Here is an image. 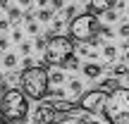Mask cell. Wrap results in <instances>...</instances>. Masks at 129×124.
Masks as SVG:
<instances>
[{"label": "cell", "mask_w": 129, "mask_h": 124, "mask_svg": "<svg viewBox=\"0 0 129 124\" xmlns=\"http://www.w3.org/2000/svg\"><path fill=\"white\" fill-rule=\"evenodd\" d=\"M0 112L7 122L12 124H24L29 117V98L24 91L14 86H7L5 91H0Z\"/></svg>", "instance_id": "obj_1"}, {"label": "cell", "mask_w": 129, "mask_h": 124, "mask_svg": "<svg viewBox=\"0 0 129 124\" xmlns=\"http://www.w3.org/2000/svg\"><path fill=\"white\" fill-rule=\"evenodd\" d=\"M101 112L108 124H129V88L127 86L112 88L103 103Z\"/></svg>", "instance_id": "obj_2"}, {"label": "cell", "mask_w": 129, "mask_h": 124, "mask_svg": "<svg viewBox=\"0 0 129 124\" xmlns=\"http://www.w3.org/2000/svg\"><path fill=\"white\" fill-rule=\"evenodd\" d=\"M19 84H22V91L26 93V98L31 100H46L48 96V69L46 67H26L22 69V76H19Z\"/></svg>", "instance_id": "obj_3"}, {"label": "cell", "mask_w": 129, "mask_h": 124, "mask_svg": "<svg viewBox=\"0 0 129 124\" xmlns=\"http://www.w3.org/2000/svg\"><path fill=\"white\" fill-rule=\"evenodd\" d=\"M74 53V38L72 36H62V33H53L48 36V46L43 50V64H60L67 55Z\"/></svg>", "instance_id": "obj_4"}, {"label": "cell", "mask_w": 129, "mask_h": 124, "mask_svg": "<svg viewBox=\"0 0 129 124\" xmlns=\"http://www.w3.org/2000/svg\"><path fill=\"white\" fill-rule=\"evenodd\" d=\"M98 26H101V22H98V14H93V12L74 14V17L67 22L69 36H72L74 41H84V43H86L93 33H98Z\"/></svg>", "instance_id": "obj_5"}, {"label": "cell", "mask_w": 129, "mask_h": 124, "mask_svg": "<svg viewBox=\"0 0 129 124\" xmlns=\"http://www.w3.org/2000/svg\"><path fill=\"white\" fill-rule=\"evenodd\" d=\"M108 93L101 91V88H93V91H84L81 96H79V112H91V115H96V112H101L103 103H105Z\"/></svg>", "instance_id": "obj_6"}, {"label": "cell", "mask_w": 129, "mask_h": 124, "mask_svg": "<svg viewBox=\"0 0 129 124\" xmlns=\"http://www.w3.org/2000/svg\"><path fill=\"white\" fill-rule=\"evenodd\" d=\"M64 112H57L50 103H41V105L34 110V124H53L55 119H60Z\"/></svg>", "instance_id": "obj_7"}, {"label": "cell", "mask_w": 129, "mask_h": 124, "mask_svg": "<svg viewBox=\"0 0 129 124\" xmlns=\"http://www.w3.org/2000/svg\"><path fill=\"white\" fill-rule=\"evenodd\" d=\"M53 124H108V122H103V119H98V117H93L91 112H86V115L67 112V115H62L60 119H55Z\"/></svg>", "instance_id": "obj_8"}, {"label": "cell", "mask_w": 129, "mask_h": 124, "mask_svg": "<svg viewBox=\"0 0 129 124\" xmlns=\"http://www.w3.org/2000/svg\"><path fill=\"white\" fill-rule=\"evenodd\" d=\"M81 72H84L86 79H101V74L105 72V67L98 64V62H86V64H81Z\"/></svg>", "instance_id": "obj_9"}, {"label": "cell", "mask_w": 129, "mask_h": 124, "mask_svg": "<svg viewBox=\"0 0 129 124\" xmlns=\"http://www.w3.org/2000/svg\"><path fill=\"white\" fill-rule=\"evenodd\" d=\"M88 12H93V14H103L105 10H110V7H115V0H88Z\"/></svg>", "instance_id": "obj_10"}, {"label": "cell", "mask_w": 129, "mask_h": 124, "mask_svg": "<svg viewBox=\"0 0 129 124\" xmlns=\"http://www.w3.org/2000/svg\"><path fill=\"white\" fill-rule=\"evenodd\" d=\"M5 12H7V19L12 22V26H17V22L22 19V12L24 10L19 5H5Z\"/></svg>", "instance_id": "obj_11"}, {"label": "cell", "mask_w": 129, "mask_h": 124, "mask_svg": "<svg viewBox=\"0 0 129 124\" xmlns=\"http://www.w3.org/2000/svg\"><path fill=\"white\" fill-rule=\"evenodd\" d=\"M0 62H3L5 69H14L19 64V57H17V53H7V50H5L3 55H0Z\"/></svg>", "instance_id": "obj_12"}, {"label": "cell", "mask_w": 129, "mask_h": 124, "mask_svg": "<svg viewBox=\"0 0 129 124\" xmlns=\"http://www.w3.org/2000/svg\"><path fill=\"white\" fill-rule=\"evenodd\" d=\"M81 93H84L81 79H67V96H81Z\"/></svg>", "instance_id": "obj_13"}, {"label": "cell", "mask_w": 129, "mask_h": 124, "mask_svg": "<svg viewBox=\"0 0 129 124\" xmlns=\"http://www.w3.org/2000/svg\"><path fill=\"white\" fill-rule=\"evenodd\" d=\"M64 81H67V76H64V69L48 72V84H50V86H62Z\"/></svg>", "instance_id": "obj_14"}, {"label": "cell", "mask_w": 129, "mask_h": 124, "mask_svg": "<svg viewBox=\"0 0 129 124\" xmlns=\"http://www.w3.org/2000/svg\"><path fill=\"white\" fill-rule=\"evenodd\" d=\"M53 17H55V10L53 7H38V12H36V19L43 22V24H50Z\"/></svg>", "instance_id": "obj_15"}, {"label": "cell", "mask_w": 129, "mask_h": 124, "mask_svg": "<svg viewBox=\"0 0 129 124\" xmlns=\"http://www.w3.org/2000/svg\"><path fill=\"white\" fill-rule=\"evenodd\" d=\"M74 50H77V55L81 57V60H96L98 57V53L93 50L91 46H81V48H74Z\"/></svg>", "instance_id": "obj_16"}, {"label": "cell", "mask_w": 129, "mask_h": 124, "mask_svg": "<svg viewBox=\"0 0 129 124\" xmlns=\"http://www.w3.org/2000/svg\"><path fill=\"white\" fill-rule=\"evenodd\" d=\"M60 67H62V69H79V67H81L79 55H74V53H72V55H67V57L60 62Z\"/></svg>", "instance_id": "obj_17"}, {"label": "cell", "mask_w": 129, "mask_h": 124, "mask_svg": "<svg viewBox=\"0 0 129 124\" xmlns=\"http://www.w3.org/2000/svg\"><path fill=\"white\" fill-rule=\"evenodd\" d=\"M108 72H112V76H124V74H129V64L127 62H115L112 67H108Z\"/></svg>", "instance_id": "obj_18"}, {"label": "cell", "mask_w": 129, "mask_h": 124, "mask_svg": "<svg viewBox=\"0 0 129 124\" xmlns=\"http://www.w3.org/2000/svg\"><path fill=\"white\" fill-rule=\"evenodd\" d=\"M117 53H120V50H117V46H110V43H108V46L103 48V57L108 60V64L117 60Z\"/></svg>", "instance_id": "obj_19"}, {"label": "cell", "mask_w": 129, "mask_h": 124, "mask_svg": "<svg viewBox=\"0 0 129 124\" xmlns=\"http://www.w3.org/2000/svg\"><path fill=\"white\" fill-rule=\"evenodd\" d=\"M117 19H120V12H117L115 7H110V10L103 12V22L105 24H112V22H117Z\"/></svg>", "instance_id": "obj_20"}, {"label": "cell", "mask_w": 129, "mask_h": 124, "mask_svg": "<svg viewBox=\"0 0 129 124\" xmlns=\"http://www.w3.org/2000/svg\"><path fill=\"white\" fill-rule=\"evenodd\" d=\"M98 88H101V91H105V93H110L112 88H117V79H101Z\"/></svg>", "instance_id": "obj_21"}, {"label": "cell", "mask_w": 129, "mask_h": 124, "mask_svg": "<svg viewBox=\"0 0 129 124\" xmlns=\"http://www.w3.org/2000/svg\"><path fill=\"white\" fill-rule=\"evenodd\" d=\"M60 12H62V14H60V17L64 19V22H69V19H72V17H74V14H77V5H64V7L60 10Z\"/></svg>", "instance_id": "obj_22"}, {"label": "cell", "mask_w": 129, "mask_h": 124, "mask_svg": "<svg viewBox=\"0 0 129 124\" xmlns=\"http://www.w3.org/2000/svg\"><path fill=\"white\" fill-rule=\"evenodd\" d=\"M24 24H26V31H29V33H34V36H38V33H41V24H38L36 17L29 19V22H24Z\"/></svg>", "instance_id": "obj_23"}, {"label": "cell", "mask_w": 129, "mask_h": 124, "mask_svg": "<svg viewBox=\"0 0 129 124\" xmlns=\"http://www.w3.org/2000/svg\"><path fill=\"white\" fill-rule=\"evenodd\" d=\"M98 33H101L103 38H112L117 31H112V29H110V24H101V26H98Z\"/></svg>", "instance_id": "obj_24"}, {"label": "cell", "mask_w": 129, "mask_h": 124, "mask_svg": "<svg viewBox=\"0 0 129 124\" xmlns=\"http://www.w3.org/2000/svg\"><path fill=\"white\" fill-rule=\"evenodd\" d=\"M10 41L12 43H19V41H24V31L19 26H12V33H10Z\"/></svg>", "instance_id": "obj_25"}, {"label": "cell", "mask_w": 129, "mask_h": 124, "mask_svg": "<svg viewBox=\"0 0 129 124\" xmlns=\"http://www.w3.org/2000/svg\"><path fill=\"white\" fill-rule=\"evenodd\" d=\"M117 36H120V38H129V22H127V19L117 26Z\"/></svg>", "instance_id": "obj_26"}, {"label": "cell", "mask_w": 129, "mask_h": 124, "mask_svg": "<svg viewBox=\"0 0 129 124\" xmlns=\"http://www.w3.org/2000/svg\"><path fill=\"white\" fill-rule=\"evenodd\" d=\"M7 76H5V81H7V84H14V81H19V76H22V72H17V67H14V69H7Z\"/></svg>", "instance_id": "obj_27"}, {"label": "cell", "mask_w": 129, "mask_h": 124, "mask_svg": "<svg viewBox=\"0 0 129 124\" xmlns=\"http://www.w3.org/2000/svg\"><path fill=\"white\" fill-rule=\"evenodd\" d=\"M46 46H48V38L38 33V36H36V43H34V48H36V50H46Z\"/></svg>", "instance_id": "obj_28"}, {"label": "cell", "mask_w": 129, "mask_h": 124, "mask_svg": "<svg viewBox=\"0 0 129 124\" xmlns=\"http://www.w3.org/2000/svg\"><path fill=\"white\" fill-rule=\"evenodd\" d=\"M19 53H22V57L31 55V43L29 41H19Z\"/></svg>", "instance_id": "obj_29"}, {"label": "cell", "mask_w": 129, "mask_h": 124, "mask_svg": "<svg viewBox=\"0 0 129 124\" xmlns=\"http://www.w3.org/2000/svg\"><path fill=\"white\" fill-rule=\"evenodd\" d=\"M10 48V38H7V33H0V53H5Z\"/></svg>", "instance_id": "obj_30"}, {"label": "cell", "mask_w": 129, "mask_h": 124, "mask_svg": "<svg viewBox=\"0 0 129 124\" xmlns=\"http://www.w3.org/2000/svg\"><path fill=\"white\" fill-rule=\"evenodd\" d=\"M10 26H12V24H10V19H7V17H0V33H7Z\"/></svg>", "instance_id": "obj_31"}, {"label": "cell", "mask_w": 129, "mask_h": 124, "mask_svg": "<svg viewBox=\"0 0 129 124\" xmlns=\"http://www.w3.org/2000/svg\"><path fill=\"white\" fill-rule=\"evenodd\" d=\"M48 5H50V7L57 12V10H62V7H64V0H48Z\"/></svg>", "instance_id": "obj_32"}, {"label": "cell", "mask_w": 129, "mask_h": 124, "mask_svg": "<svg viewBox=\"0 0 129 124\" xmlns=\"http://www.w3.org/2000/svg\"><path fill=\"white\" fill-rule=\"evenodd\" d=\"M31 3H34V0H17V5L22 10H29V7H31Z\"/></svg>", "instance_id": "obj_33"}, {"label": "cell", "mask_w": 129, "mask_h": 124, "mask_svg": "<svg viewBox=\"0 0 129 124\" xmlns=\"http://www.w3.org/2000/svg\"><path fill=\"white\" fill-rule=\"evenodd\" d=\"M26 67H34V64H31V55H26L24 62H22V69H26Z\"/></svg>", "instance_id": "obj_34"}, {"label": "cell", "mask_w": 129, "mask_h": 124, "mask_svg": "<svg viewBox=\"0 0 129 124\" xmlns=\"http://www.w3.org/2000/svg\"><path fill=\"white\" fill-rule=\"evenodd\" d=\"M122 62H127V64H129V48L124 50V57H122Z\"/></svg>", "instance_id": "obj_35"}, {"label": "cell", "mask_w": 129, "mask_h": 124, "mask_svg": "<svg viewBox=\"0 0 129 124\" xmlns=\"http://www.w3.org/2000/svg\"><path fill=\"white\" fill-rule=\"evenodd\" d=\"M38 7H50V5H48V0H38Z\"/></svg>", "instance_id": "obj_36"}, {"label": "cell", "mask_w": 129, "mask_h": 124, "mask_svg": "<svg viewBox=\"0 0 129 124\" xmlns=\"http://www.w3.org/2000/svg\"><path fill=\"white\" fill-rule=\"evenodd\" d=\"M3 81H5V74H3V72H0V84H3Z\"/></svg>", "instance_id": "obj_37"}, {"label": "cell", "mask_w": 129, "mask_h": 124, "mask_svg": "<svg viewBox=\"0 0 129 124\" xmlns=\"http://www.w3.org/2000/svg\"><path fill=\"white\" fill-rule=\"evenodd\" d=\"M0 124H7V119H5V117H0Z\"/></svg>", "instance_id": "obj_38"}, {"label": "cell", "mask_w": 129, "mask_h": 124, "mask_svg": "<svg viewBox=\"0 0 129 124\" xmlns=\"http://www.w3.org/2000/svg\"><path fill=\"white\" fill-rule=\"evenodd\" d=\"M79 3H88V0H79Z\"/></svg>", "instance_id": "obj_39"}, {"label": "cell", "mask_w": 129, "mask_h": 124, "mask_svg": "<svg viewBox=\"0 0 129 124\" xmlns=\"http://www.w3.org/2000/svg\"><path fill=\"white\" fill-rule=\"evenodd\" d=\"M127 14H129V5H127Z\"/></svg>", "instance_id": "obj_40"}, {"label": "cell", "mask_w": 129, "mask_h": 124, "mask_svg": "<svg viewBox=\"0 0 129 124\" xmlns=\"http://www.w3.org/2000/svg\"><path fill=\"white\" fill-rule=\"evenodd\" d=\"M0 55H3V53H0Z\"/></svg>", "instance_id": "obj_41"}]
</instances>
